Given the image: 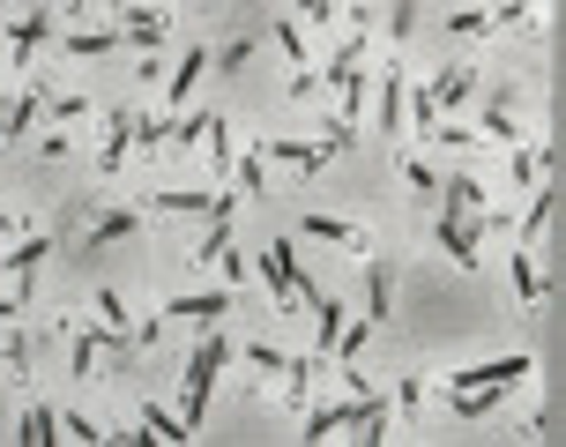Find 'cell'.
Here are the masks:
<instances>
[{"mask_svg": "<svg viewBox=\"0 0 566 447\" xmlns=\"http://www.w3.org/2000/svg\"><path fill=\"white\" fill-rule=\"evenodd\" d=\"M403 97H410V75H403V60L388 52L380 60V134H403Z\"/></svg>", "mask_w": 566, "mask_h": 447, "instance_id": "11", "label": "cell"}, {"mask_svg": "<svg viewBox=\"0 0 566 447\" xmlns=\"http://www.w3.org/2000/svg\"><path fill=\"white\" fill-rule=\"evenodd\" d=\"M232 366V336H224V321L202 328V351L187 358V403H179V417H187V433H202V410L209 396H216V373Z\"/></svg>", "mask_w": 566, "mask_h": 447, "instance_id": "1", "label": "cell"}, {"mask_svg": "<svg viewBox=\"0 0 566 447\" xmlns=\"http://www.w3.org/2000/svg\"><path fill=\"white\" fill-rule=\"evenodd\" d=\"M232 314V284L216 291H179V298H164V321H187V328H216Z\"/></svg>", "mask_w": 566, "mask_h": 447, "instance_id": "4", "label": "cell"}, {"mask_svg": "<svg viewBox=\"0 0 566 447\" xmlns=\"http://www.w3.org/2000/svg\"><path fill=\"white\" fill-rule=\"evenodd\" d=\"M246 60H253V38H232V45H216V52H209V68H224V75L246 68Z\"/></svg>", "mask_w": 566, "mask_h": 447, "instance_id": "31", "label": "cell"}, {"mask_svg": "<svg viewBox=\"0 0 566 447\" xmlns=\"http://www.w3.org/2000/svg\"><path fill=\"white\" fill-rule=\"evenodd\" d=\"M52 45V15H15L8 23V52H15V68H31V52Z\"/></svg>", "mask_w": 566, "mask_h": 447, "instance_id": "14", "label": "cell"}, {"mask_svg": "<svg viewBox=\"0 0 566 447\" xmlns=\"http://www.w3.org/2000/svg\"><path fill=\"white\" fill-rule=\"evenodd\" d=\"M113 23H120V45H134V52H157V45L172 38V15H164V8H142V0H127Z\"/></svg>", "mask_w": 566, "mask_h": 447, "instance_id": "5", "label": "cell"}, {"mask_svg": "<svg viewBox=\"0 0 566 447\" xmlns=\"http://www.w3.org/2000/svg\"><path fill=\"white\" fill-rule=\"evenodd\" d=\"M68 373H75V380H90V373H97V336H90V328L68 343Z\"/></svg>", "mask_w": 566, "mask_h": 447, "instance_id": "27", "label": "cell"}, {"mask_svg": "<svg viewBox=\"0 0 566 447\" xmlns=\"http://www.w3.org/2000/svg\"><path fill=\"white\" fill-rule=\"evenodd\" d=\"M209 164H216V179L232 172V127H224V120H216V134H209Z\"/></svg>", "mask_w": 566, "mask_h": 447, "instance_id": "33", "label": "cell"}, {"mask_svg": "<svg viewBox=\"0 0 566 447\" xmlns=\"http://www.w3.org/2000/svg\"><path fill=\"white\" fill-rule=\"evenodd\" d=\"M425 97H433V113L470 105V97H477V68H447V75H433V82H425Z\"/></svg>", "mask_w": 566, "mask_h": 447, "instance_id": "15", "label": "cell"}, {"mask_svg": "<svg viewBox=\"0 0 566 447\" xmlns=\"http://www.w3.org/2000/svg\"><path fill=\"white\" fill-rule=\"evenodd\" d=\"M23 440H31V447H45V440H60V410H45V403H31V417H23Z\"/></svg>", "mask_w": 566, "mask_h": 447, "instance_id": "24", "label": "cell"}, {"mask_svg": "<svg viewBox=\"0 0 566 447\" xmlns=\"http://www.w3.org/2000/svg\"><path fill=\"white\" fill-rule=\"evenodd\" d=\"M0 358H8V373L23 380V373H31V336H8V351H0Z\"/></svg>", "mask_w": 566, "mask_h": 447, "instance_id": "36", "label": "cell"}, {"mask_svg": "<svg viewBox=\"0 0 566 447\" xmlns=\"http://www.w3.org/2000/svg\"><path fill=\"white\" fill-rule=\"evenodd\" d=\"M470 134H477V142H499V150H515V142H522V120H515V97H492V105H485V120L470 127Z\"/></svg>", "mask_w": 566, "mask_h": 447, "instance_id": "16", "label": "cell"}, {"mask_svg": "<svg viewBox=\"0 0 566 447\" xmlns=\"http://www.w3.org/2000/svg\"><path fill=\"white\" fill-rule=\"evenodd\" d=\"M246 366H253V373H283L291 358H283L276 343H246Z\"/></svg>", "mask_w": 566, "mask_h": 447, "instance_id": "32", "label": "cell"}, {"mask_svg": "<svg viewBox=\"0 0 566 447\" xmlns=\"http://www.w3.org/2000/svg\"><path fill=\"white\" fill-rule=\"evenodd\" d=\"M306 314H314V358H328V351H335V336H343V298H335V291H314V306H306Z\"/></svg>", "mask_w": 566, "mask_h": 447, "instance_id": "18", "label": "cell"}, {"mask_svg": "<svg viewBox=\"0 0 566 447\" xmlns=\"http://www.w3.org/2000/svg\"><path fill=\"white\" fill-rule=\"evenodd\" d=\"M291 246H261V284H269V298H276V314H291L298 306V284H291Z\"/></svg>", "mask_w": 566, "mask_h": 447, "instance_id": "12", "label": "cell"}, {"mask_svg": "<svg viewBox=\"0 0 566 447\" xmlns=\"http://www.w3.org/2000/svg\"><path fill=\"white\" fill-rule=\"evenodd\" d=\"M216 120H224V113H194V120H164V142H172V150H202L209 134H216Z\"/></svg>", "mask_w": 566, "mask_h": 447, "instance_id": "19", "label": "cell"}, {"mask_svg": "<svg viewBox=\"0 0 566 447\" xmlns=\"http://www.w3.org/2000/svg\"><path fill=\"white\" fill-rule=\"evenodd\" d=\"M261 157L291 164V172H321L328 157H343V142H335V134H321V142H298V134H261Z\"/></svg>", "mask_w": 566, "mask_h": 447, "instance_id": "3", "label": "cell"}, {"mask_svg": "<svg viewBox=\"0 0 566 447\" xmlns=\"http://www.w3.org/2000/svg\"><path fill=\"white\" fill-rule=\"evenodd\" d=\"M209 269H224V284H239V277H246V254H239V246H224V254H216Z\"/></svg>", "mask_w": 566, "mask_h": 447, "instance_id": "38", "label": "cell"}, {"mask_svg": "<svg viewBox=\"0 0 566 447\" xmlns=\"http://www.w3.org/2000/svg\"><path fill=\"white\" fill-rule=\"evenodd\" d=\"M60 45H68V60H105V52L120 45V23H75Z\"/></svg>", "mask_w": 566, "mask_h": 447, "instance_id": "17", "label": "cell"}, {"mask_svg": "<svg viewBox=\"0 0 566 447\" xmlns=\"http://www.w3.org/2000/svg\"><path fill=\"white\" fill-rule=\"evenodd\" d=\"M433 239H440V254H447V261H455V269H477V261H485V254H477V239H485V232H477L470 216H455V209H440V224H433Z\"/></svg>", "mask_w": 566, "mask_h": 447, "instance_id": "7", "label": "cell"}, {"mask_svg": "<svg viewBox=\"0 0 566 447\" xmlns=\"http://www.w3.org/2000/svg\"><path fill=\"white\" fill-rule=\"evenodd\" d=\"M23 314H31V284H15L8 298H0V328H15Z\"/></svg>", "mask_w": 566, "mask_h": 447, "instance_id": "35", "label": "cell"}, {"mask_svg": "<svg viewBox=\"0 0 566 447\" xmlns=\"http://www.w3.org/2000/svg\"><path fill=\"white\" fill-rule=\"evenodd\" d=\"M157 209H172V216H209V202L216 195H202V187H179V195H150Z\"/></svg>", "mask_w": 566, "mask_h": 447, "instance_id": "22", "label": "cell"}, {"mask_svg": "<svg viewBox=\"0 0 566 447\" xmlns=\"http://www.w3.org/2000/svg\"><path fill=\"white\" fill-rule=\"evenodd\" d=\"M45 120H52V127H75V120H90V97H45Z\"/></svg>", "mask_w": 566, "mask_h": 447, "instance_id": "28", "label": "cell"}, {"mask_svg": "<svg viewBox=\"0 0 566 447\" xmlns=\"http://www.w3.org/2000/svg\"><path fill=\"white\" fill-rule=\"evenodd\" d=\"M507 277H515V298H522V306H544V269H536L529 254H507Z\"/></svg>", "mask_w": 566, "mask_h": 447, "instance_id": "20", "label": "cell"}, {"mask_svg": "<svg viewBox=\"0 0 566 447\" xmlns=\"http://www.w3.org/2000/svg\"><path fill=\"white\" fill-rule=\"evenodd\" d=\"M60 440H105V425H97V417H60Z\"/></svg>", "mask_w": 566, "mask_h": 447, "instance_id": "34", "label": "cell"}, {"mask_svg": "<svg viewBox=\"0 0 566 447\" xmlns=\"http://www.w3.org/2000/svg\"><path fill=\"white\" fill-rule=\"evenodd\" d=\"M536 358L529 351H507V358H485V366H462V373H440V396H470V388H522Z\"/></svg>", "mask_w": 566, "mask_h": 447, "instance_id": "2", "label": "cell"}, {"mask_svg": "<svg viewBox=\"0 0 566 447\" xmlns=\"http://www.w3.org/2000/svg\"><path fill=\"white\" fill-rule=\"evenodd\" d=\"M45 254H52V239H45V232H15V254H0V277H8V284H31Z\"/></svg>", "mask_w": 566, "mask_h": 447, "instance_id": "13", "label": "cell"}, {"mask_svg": "<svg viewBox=\"0 0 566 447\" xmlns=\"http://www.w3.org/2000/svg\"><path fill=\"white\" fill-rule=\"evenodd\" d=\"M276 45H283L291 68H314V60H306V23H298V15H283V23H276Z\"/></svg>", "mask_w": 566, "mask_h": 447, "instance_id": "23", "label": "cell"}, {"mask_svg": "<svg viewBox=\"0 0 566 447\" xmlns=\"http://www.w3.org/2000/svg\"><path fill=\"white\" fill-rule=\"evenodd\" d=\"M365 321H373V328L388 321V261H380V269L365 277Z\"/></svg>", "mask_w": 566, "mask_h": 447, "instance_id": "26", "label": "cell"}, {"mask_svg": "<svg viewBox=\"0 0 566 447\" xmlns=\"http://www.w3.org/2000/svg\"><path fill=\"white\" fill-rule=\"evenodd\" d=\"M298 239H321V246H343V254H373V232L365 224H343V216H298Z\"/></svg>", "mask_w": 566, "mask_h": 447, "instance_id": "8", "label": "cell"}, {"mask_svg": "<svg viewBox=\"0 0 566 447\" xmlns=\"http://www.w3.org/2000/svg\"><path fill=\"white\" fill-rule=\"evenodd\" d=\"M403 179L417 187V195H433V202H440V172H433L425 157H403Z\"/></svg>", "mask_w": 566, "mask_h": 447, "instance_id": "30", "label": "cell"}, {"mask_svg": "<svg viewBox=\"0 0 566 447\" xmlns=\"http://www.w3.org/2000/svg\"><path fill=\"white\" fill-rule=\"evenodd\" d=\"M142 433H150V440H194V433H187V417H179V410H164V403H142Z\"/></svg>", "mask_w": 566, "mask_h": 447, "instance_id": "21", "label": "cell"}, {"mask_svg": "<svg viewBox=\"0 0 566 447\" xmlns=\"http://www.w3.org/2000/svg\"><path fill=\"white\" fill-rule=\"evenodd\" d=\"M142 232V209H97L90 224H82V254H97V246H120Z\"/></svg>", "mask_w": 566, "mask_h": 447, "instance_id": "10", "label": "cell"}, {"mask_svg": "<svg viewBox=\"0 0 566 447\" xmlns=\"http://www.w3.org/2000/svg\"><path fill=\"white\" fill-rule=\"evenodd\" d=\"M298 23H314V31H328V23H335V0H298Z\"/></svg>", "mask_w": 566, "mask_h": 447, "instance_id": "37", "label": "cell"}, {"mask_svg": "<svg viewBox=\"0 0 566 447\" xmlns=\"http://www.w3.org/2000/svg\"><path fill=\"white\" fill-rule=\"evenodd\" d=\"M134 157V113H105V142H97V179L113 187Z\"/></svg>", "mask_w": 566, "mask_h": 447, "instance_id": "6", "label": "cell"}, {"mask_svg": "<svg viewBox=\"0 0 566 447\" xmlns=\"http://www.w3.org/2000/svg\"><path fill=\"white\" fill-rule=\"evenodd\" d=\"M202 75H209V45L194 38L179 60H172V68H164V105H187V97L202 90Z\"/></svg>", "mask_w": 566, "mask_h": 447, "instance_id": "9", "label": "cell"}, {"mask_svg": "<svg viewBox=\"0 0 566 447\" xmlns=\"http://www.w3.org/2000/svg\"><path fill=\"white\" fill-rule=\"evenodd\" d=\"M134 150H142V157H157V150H164V120H157V113H134Z\"/></svg>", "mask_w": 566, "mask_h": 447, "instance_id": "29", "label": "cell"}, {"mask_svg": "<svg viewBox=\"0 0 566 447\" xmlns=\"http://www.w3.org/2000/svg\"><path fill=\"white\" fill-rule=\"evenodd\" d=\"M447 31H455V38H492V31H499V15H485V8H462V15H447Z\"/></svg>", "mask_w": 566, "mask_h": 447, "instance_id": "25", "label": "cell"}]
</instances>
